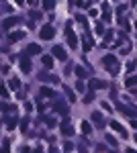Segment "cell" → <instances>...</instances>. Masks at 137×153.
<instances>
[{"mask_svg":"<svg viewBox=\"0 0 137 153\" xmlns=\"http://www.w3.org/2000/svg\"><path fill=\"white\" fill-rule=\"evenodd\" d=\"M41 92H43V96H53V90H49V88H43Z\"/></svg>","mask_w":137,"mask_h":153,"instance_id":"11","label":"cell"},{"mask_svg":"<svg viewBox=\"0 0 137 153\" xmlns=\"http://www.w3.org/2000/svg\"><path fill=\"white\" fill-rule=\"evenodd\" d=\"M27 51H29L31 55H37V53H41V47H39L37 43H31V45L27 47Z\"/></svg>","mask_w":137,"mask_h":153,"instance_id":"4","label":"cell"},{"mask_svg":"<svg viewBox=\"0 0 137 153\" xmlns=\"http://www.w3.org/2000/svg\"><path fill=\"white\" fill-rule=\"evenodd\" d=\"M23 37V33H10V41H19Z\"/></svg>","mask_w":137,"mask_h":153,"instance_id":"7","label":"cell"},{"mask_svg":"<svg viewBox=\"0 0 137 153\" xmlns=\"http://www.w3.org/2000/svg\"><path fill=\"white\" fill-rule=\"evenodd\" d=\"M135 139H137V137H135Z\"/></svg>","mask_w":137,"mask_h":153,"instance_id":"13","label":"cell"},{"mask_svg":"<svg viewBox=\"0 0 137 153\" xmlns=\"http://www.w3.org/2000/svg\"><path fill=\"white\" fill-rule=\"evenodd\" d=\"M51 63H53V59H51V57H43V65L51 68Z\"/></svg>","mask_w":137,"mask_h":153,"instance_id":"8","label":"cell"},{"mask_svg":"<svg viewBox=\"0 0 137 153\" xmlns=\"http://www.w3.org/2000/svg\"><path fill=\"white\" fill-rule=\"evenodd\" d=\"M90 88H92V90H100V88H106V84L100 82V80H92V82H90Z\"/></svg>","mask_w":137,"mask_h":153,"instance_id":"3","label":"cell"},{"mask_svg":"<svg viewBox=\"0 0 137 153\" xmlns=\"http://www.w3.org/2000/svg\"><path fill=\"white\" fill-rule=\"evenodd\" d=\"M10 88H12V90L19 88V80H16V78H12V80H10Z\"/></svg>","mask_w":137,"mask_h":153,"instance_id":"9","label":"cell"},{"mask_svg":"<svg viewBox=\"0 0 137 153\" xmlns=\"http://www.w3.org/2000/svg\"><path fill=\"white\" fill-rule=\"evenodd\" d=\"M51 37H53V29H51L49 25L43 27V29H41V39H51Z\"/></svg>","mask_w":137,"mask_h":153,"instance_id":"2","label":"cell"},{"mask_svg":"<svg viewBox=\"0 0 137 153\" xmlns=\"http://www.w3.org/2000/svg\"><path fill=\"white\" fill-rule=\"evenodd\" d=\"M76 74H78V76H80V78H84V76H86V71L82 70V68H76Z\"/></svg>","mask_w":137,"mask_h":153,"instance_id":"12","label":"cell"},{"mask_svg":"<svg viewBox=\"0 0 137 153\" xmlns=\"http://www.w3.org/2000/svg\"><path fill=\"white\" fill-rule=\"evenodd\" d=\"M21 68H23V71H31V63H29L27 59H23V61H21Z\"/></svg>","mask_w":137,"mask_h":153,"instance_id":"5","label":"cell"},{"mask_svg":"<svg viewBox=\"0 0 137 153\" xmlns=\"http://www.w3.org/2000/svg\"><path fill=\"white\" fill-rule=\"evenodd\" d=\"M111 127H113V129H117L119 133H123V135H125V131H123V127H121V125H117V123H111ZM125 137H127V135H125Z\"/></svg>","mask_w":137,"mask_h":153,"instance_id":"6","label":"cell"},{"mask_svg":"<svg viewBox=\"0 0 137 153\" xmlns=\"http://www.w3.org/2000/svg\"><path fill=\"white\" fill-rule=\"evenodd\" d=\"M43 6L45 8H53V0H43Z\"/></svg>","mask_w":137,"mask_h":153,"instance_id":"10","label":"cell"},{"mask_svg":"<svg viewBox=\"0 0 137 153\" xmlns=\"http://www.w3.org/2000/svg\"><path fill=\"white\" fill-rule=\"evenodd\" d=\"M53 55H55L57 59H61V61H66V59H68V55H66V49L61 47V45H55V47H53Z\"/></svg>","mask_w":137,"mask_h":153,"instance_id":"1","label":"cell"}]
</instances>
